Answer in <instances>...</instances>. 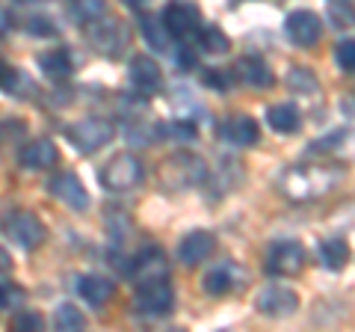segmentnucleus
Listing matches in <instances>:
<instances>
[{"mask_svg": "<svg viewBox=\"0 0 355 332\" xmlns=\"http://www.w3.org/2000/svg\"><path fill=\"white\" fill-rule=\"evenodd\" d=\"M18 160H21L24 169H36L39 172V169H51V166L60 160V151H57V146H53L51 140H33V142H27V146L21 149Z\"/></svg>", "mask_w": 355, "mask_h": 332, "instance_id": "obj_16", "label": "nucleus"}, {"mask_svg": "<svg viewBox=\"0 0 355 332\" xmlns=\"http://www.w3.org/2000/svg\"><path fill=\"white\" fill-rule=\"evenodd\" d=\"M234 74H237V81L249 83V86H270L272 83V72L266 69V63L261 57H243V60H237Z\"/></svg>", "mask_w": 355, "mask_h": 332, "instance_id": "obj_19", "label": "nucleus"}, {"mask_svg": "<svg viewBox=\"0 0 355 332\" xmlns=\"http://www.w3.org/2000/svg\"><path fill=\"white\" fill-rule=\"evenodd\" d=\"M214 247H216V240L210 231H190V235L178 243V261L184 267H196V264H202L214 252Z\"/></svg>", "mask_w": 355, "mask_h": 332, "instance_id": "obj_13", "label": "nucleus"}, {"mask_svg": "<svg viewBox=\"0 0 355 332\" xmlns=\"http://www.w3.org/2000/svg\"><path fill=\"white\" fill-rule=\"evenodd\" d=\"M6 235L12 243H18L21 249H36L39 243L44 240V226H42V219L36 214H30V211H15L12 217L6 219Z\"/></svg>", "mask_w": 355, "mask_h": 332, "instance_id": "obj_8", "label": "nucleus"}, {"mask_svg": "<svg viewBox=\"0 0 355 332\" xmlns=\"http://www.w3.org/2000/svg\"><path fill=\"white\" fill-rule=\"evenodd\" d=\"M335 60L343 72H355V39H340L335 45Z\"/></svg>", "mask_w": 355, "mask_h": 332, "instance_id": "obj_27", "label": "nucleus"}, {"mask_svg": "<svg viewBox=\"0 0 355 332\" xmlns=\"http://www.w3.org/2000/svg\"><path fill=\"white\" fill-rule=\"evenodd\" d=\"M234 288V279H231V267H216L205 276V291L207 294H228Z\"/></svg>", "mask_w": 355, "mask_h": 332, "instance_id": "obj_26", "label": "nucleus"}, {"mask_svg": "<svg viewBox=\"0 0 355 332\" xmlns=\"http://www.w3.org/2000/svg\"><path fill=\"white\" fill-rule=\"evenodd\" d=\"M163 24L175 39H187V36H193V33H202V13H198L193 3L172 0V3L163 9Z\"/></svg>", "mask_w": 355, "mask_h": 332, "instance_id": "obj_7", "label": "nucleus"}, {"mask_svg": "<svg viewBox=\"0 0 355 332\" xmlns=\"http://www.w3.org/2000/svg\"><path fill=\"white\" fill-rule=\"evenodd\" d=\"M137 312L148 317H163L172 312L175 306V291L166 279H148L137 285Z\"/></svg>", "mask_w": 355, "mask_h": 332, "instance_id": "obj_4", "label": "nucleus"}, {"mask_svg": "<svg viewBox=\"0 0 355 332\" xmlns=\"http://www.w3.org/2000/svg\"><path fill=\"white\" fill-rule=\"evenodd\" d=\"M219 137L231 142V146H254V142H258V122L252 116L237 113L219 125Z\"/></svg>", "mask_w": 355, "mask_h": 332, "instance_id": "obj_15", "label": "nucleus"}, {"mask_svg": "<svg viewBox=\"0 0 355 332\" xmlns=\"http://www.w3.org/2000/svg\"><path fill=\"white\" fill-rule=\"evenodd\" d=\"M24 3H30V0H24Z\"/></svg>", "mask_w": 355, "mask_h": 332, "instance_id": "obj_38", "label": "nucleus"}, {"mask_svg": "<svg viewBox=\"0 0 355 332\" xmlns=\"http://www.w3.org/2000/svg\"><path fill=\"white\" fill-rule=\"evenodd\" d=\"M18 83H21V74H18V69H12V65H3V92H9V95H18Z\"/></svg>", "mask_w": 355, "mask_h": 332, "instance_id": "obj_34", "label": "nucleus"}, {"mask_svg": "<svg viewBox=\"0 0 355 332\" xmlns=\"http://www.w3.org/2000/svg\"><path fill=\"white\" fill-rule=\"evenodd\" d=\"M116 134V128H113V122L110 119H80V122H74V125L65 128V137H69V142L77 149V151H83V154H92L98 149H104L110 140H113Z\"/></svg>", "mask_w": 355, "mask_h": 332, "instance_id": "obj_3", "label": "nucleus"}, {"mask_svg": "<svg viewBox=\"0 0 355 332\" xmlns=\"http://www.w3.org/2000/svg\"><path fill=\"white\" fill-rule=\"evenodd\" d=\"M340 184V169L326 163H311V166H287L279 175V193L291 202H314V199L331 193Z\"/></svg>", "mask_w": 355, "mask_h": 332, "instance_id": "obj_1", "label": "nucleus"}, {"mask_svg": "<svg viewBox=\"0 0 355 332\" xmlns=\"http://www.w3.org/2000/svg\"><path fill=\"white\" fill-rule=\"evenodd\" d=\"M74 13L80 15L83 21H95V18H101V13H104V0H77Z\"/></svg>", "mask_w": 355, "mask_h": 332, "instance_id": "obj_29", "label": "nucleus"}, {"mask_svg": "<svg viewBox=\"0 0 355 332\" xmlns=\"http://www.w3.org/2000/svg\"><path fill=\"white\" fill-rule=\"evenodd\" d=\"M142 33H146V39H148V45L154 48V51H166V45H169V36L172 33L166 30V24H163V18L157 21V18H142Z\"/></svg>", "mask_w": 355, "mask_h": 332, "instance_id": "obj_25", "label": "nucleus"}, {"mask_svg": "<svg viewBox=\"0 0 355 332\" xmlns=\"http://www.w3.org/2000/svg\"><path fill=\"white\" fill-rule=\"evenodd\" d=\"M343 137H347V131H331V134H326L320 142H311V151H329V149H335V146H340Z\"/></svg>", "mask_w": 355, "mask_h": 332, "instance_id": "obj_32", "label": "nucleus"}, {"mask_svg": "<svg viewBox=\"0 0 355 332\" xmlns=\"http://www.w3.org/2000/svg\"><path fill=\"white\" fill-rule=\"evenodd\" d=\"M130 83L137 86L142 95L154 92L160 86V69L151 57H133L130 60Z\"/></svg>", "mask_w": 355, "mask_h": 332, "instance_id": "obj_18", "label": "nucleus"}, {"mask_svg": "<svg viewBox=\"0 0 355 332\" xmlns=\"http://www.w3.org/2000/svg\"><path fill=\"white\" fill-rule=\"evenodd\" d=\"M42 72L48 77H69L71 74V60H69V51H48L39 57Z\"/></svg>", "mask_w": 355, "mask_h": 332, "instance_id": "obj_22", "label": "nucleus"}, {"mask_svg": "<svg viewBox=\"0 0 355 332\" xmlns=\"http://www.w3.org/2000/svg\"><path fill=\"white\" fill-rule=\"evenodd\" d=\"M18 303H24V291L12 282H3V308H15Z\"/></svg>", "mask_w": 355, "mask_h": 332, "instance_id": "obj_33", "label": "nucleus"}, {"mask_svg": "<svg viewBox=\"0 0 355 332\" xmlns=\"http://www.w3.org/2000/svg\"><path fill=\"white\" fill-rule=\"evenodd\" d=\"M302 267H305V249L291 240L275 243L270 256H266V273L272 276H296L302 273Z\"/></svg>", "mask_w": 355, "mask_h": 332, "instance_id": "obj_10", "label": "nucleus"}, {"mask_svg": "<svg viewBox=\"0 0 355 332\" xmlns=\"http://www.w3.org/2000/svg\"><path fill=\"white\" fill-rule=\"evenodd\" d=\"M205 175H207V166L202 158H196L190 151H178L172 158L163 160L160 181L169 187V190H187V187L202 184Z\"/></svg>", "mask_w": 355, "mask_h": 332, "instance_id": "obj_2", "label": "nucleus"}, {"mask_svg": "<svg viewBox=\"0 0 355 332\" xmlns=\"http://www.w3.org/2000/svg\"><path fill=\"white\" fill-rule=\"evenodd\" d=\"M48 187H51V196L60 199L62 205H69L71 211H86V208H89V193H86L83 181L77 179L74 172H60V175H53Z\"/></svg>", "mask_w": 355, "mask_h": 332, "instance_id": "obj_12", "label": "nucleus"}, {"mask_svg": "<svg viewBox=\"0 0 355 332\" xmlns=\"http://www.w3.org/2000/svg\"><path fill=\"white\" fill-rule=\"evenodd\" d=\"M254 306H258V312L266 317H287L299 308V297L284 285H266L258 294Z\"/></svg>", "mask_w": 355, "mask_h": 332, "instance_id": "obj_11", "label": "nucleus"}, {"mask_svg": "<svg viewBox=\"0 0 355 332\" xmlns=\"http://www.w3.org/2000/svg\"><path fill=\"white\" fill-rule=\"evenodd\" d=\"M163 137L190 142V140H196V128L190 125V122H175V125H166V128H163Z\"/></svg>", "mask_w": 355, "mask_h": 332, "instance_id": "obj_30", "label": "nucleus"}, {"mask_svg": "<svg viewBox=\"0 0 355 332\" xmlns=\"http://www.w3.org/2000/svg\"><path fill=\"white\" fill-rule=\"evenodd\" d=\"M266 125L279 134H293L302 125V119H299V110L293 104H275L266 110Z\"/></svg>", "mask_w": 355, "mask_h": 332, "instance_id": "obj_20", "label": "nucleus"}, {"mask_svg": "<svg viewBox=\"0 0 355 332\" xmlns=\"http://www.w3.org/2000/svg\"><path fill=\"white\" fill-rule=\"evenodd\" d=\"M198 42L205 45V51L210 53H222V51H228V39H225V33H219V30H202L198 33Z\"/></svg>", "mask_w": 355, "mask_h": 332, "instance_id": "obj_28", "label": "nucleus"}, {"mask_svg": "<svg viewBox=\"0 0 355 332\" xmlns=\"http://www.w3.org/2000/svg\"><path fill=\"white\" fill-rule=\"evenodd\" d=\"M15 329H42V317L39 315H21L15 320Z\"/></svg>", "mask_w": 355, "mask_h": 332, "instance_id": "obj_36", "label": "nucleus"}, {"mask_svg": "<svg viewBox=\"0 0 355 332\" xmlns=\"http://www.w3.org/2000/svg\"><path fill=\"white\" fill-rule=\"evenodd\" d=\"M125 3H128V6H133V9H139L142 3H146V0H125Z\"/></svg>", "mask_w": 355, "mask_h": 332, "instance_id": "obj_37", "label": "nucleus"}, {"mask_svg": "<svg viewBox=\"0 0 355 332\" xmlns=\"http://www.w3.org/2000/svg\"><path fill=\"white\" fill-rule=\"evenodd\" d=\"M284 30H287V36H291L293 45L311 48L320 42V36H323V21H320L317 13H311V9H296V13L287 15Z\"/></svg>", "mask_w": 355, "mask_h": 332, "instance_id": "obj_9", "label": "nucleus"}, {"mask_svg": "<svg viewBox=\"0 0 355 332\" xmlns=\"http://www.w3.org/2000/svg\"><path fill=\"white\" fill-rule=\"evenodd\" d=\"M234 77H237V74H231V72H225V69H210V72L205 74V83H210V86H216V90L225 92L228 86L234 83Z\"/></svg>", "mask_w": 355, "mask_h": 332, "instance_id": "obj_31", "label": "nucleus"}, {"mask_svg": "<svg viewBox=\"0 0 355 332\" xmlns=\"http://www.w3.org/2000/svg\"><path fill=\"white\" fill-rule=\"evenodd\" d=\"M142 181V163L133 158L130 151H121L116 154L113 160H110L104 169H101V184L107 190H130V187H137Z\"/></svg>", "mask_w": 355, "mask_h": 332, "instance_id": "obj_5", "label": "nucleus"}, {"mask_svg": "<svg viewBox=\"0 0 355 332\" xmlns=\"http://www.w3.org/2000/svg\"><path fill=\"white\" fill-rule=\"evenodd\" d=\"M317 256H320V264H323L326 270H340L343 264L349 261V247L343 238H329L317 247Z\"/></svg>", "mask_w": 355, "mask_h": 332, "instance_id": "obj_21", "label": "nucleus"}, {"mask_svg": "<svg viewBox=\"0 0 355 332\" xmlns=\"http://www.w3.org/2000/svg\"><path fill=\"white\" fill-rule=\"evenodd\" d=\"M287 86H291L293 92H299V95H314L320 90L314 72L305 69V65H293V69L287 72Z\"/></svg>", "mask_w": 355, "mask_h": 332, "instance_id": "obj_24", "label": "nucleus"}, {"mask_svg": "<svg viewBox=\"0 0 355 332\" xmlns=\"http://www.w3.org/2000/svg\"><path fill=\"white\" fill-rule=\"evenodd\" d=\"M77 294L83 297V303L101 308V306H107L110 297L116 294V285L104 279V276H80V279H77Z\"/></svg>", "mask_w": 355, "mask_h": 332, "instance_id": "obj_17", "label": "nucleus"}, {"mask_svg": "<svg viewBox=\"0 0 355 332\" xmlns=\"http://www.w3.org/2000/svg\"><path fill=\"white\" fill-rule=\"evenodd\" d=\"M30 33H36V36H51L53 33V24H48V18H30Z\"/></svg>", "mask_w": 355, "mask_h": 332, "instance_id": "obj_35", "label": "nucleus"}, {"mask_svg": "<svg viewBox=\"0 0 355 332\" xmlns=\"http://www.w3.org/2000/svg\"><path fill=\"white\" fill-rule=\"evenodd\" d=\"M53 324H57V329H62V332H77V329L86 326V317H83V312L77 306L60 303L57 312H53Z\"/></svg>", "mask_w": 355, "mask_h": 332, "instance_id": "obj_23", "label": "nucleus"}, {"mask_svg": "<svg viewBox=\"0 0 355 332\" xmlns=\"http://www.w3.org/2000/svg\"><path fill=\"white\" fill-rule=\"evenodd\" d=\"M89 42L95 45V51L107 53V57H119L121 51L128 45V30L121 21L116 18H95L92 24H89Z\"/></svg>", "mask_w": 355, "mask_h": 332, "instance_id": "obj_6", "label": "nucleus"}, {"mask_svg": "<svg viewBox=\"0 0 355 332\" xmlns=\"http://www.w3.org/2000/svg\"><path fill=\"white\" fill-rule=\"evenodd\" d=\"M166 273H169V264H166L163 252L157 247H148L142 249L137 258L130 261V276L139 282H148V279H166Z\"/></svg>", "mask_w": 355, "mask_h": 332, "instance_id": "obj_14", "label": "nucleus"}]
</instances>
